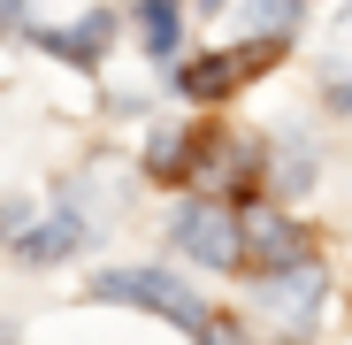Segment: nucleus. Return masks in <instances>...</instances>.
I'll use <instances>...</instances> for the list:
<instances>
[{
  "label": "nucleus",
  "instance_id": "nucleus-1",
  "mask_svg": "<svg viewBox=\"0 0 352 345\" xmlns=\"http://www.w3.org/2000/svg\"><path fill=\"white\" fill-rule=\"evenodd\" d=\"M100 300H131V307H146V315H168L176 330H207V300L192 292L184 276H168V269H107L100 284H92Z\"/></svg>",
  "mask_w": 352,
  "mask_h": 345
},
{
  "label": "nucleus",
  "instance_id": "nucleus-2",
  "mask_svg": "<svg viewBox=\"0 0 352 345\" xmlns=\"http://www.w3.org/2000/svg\"><path fill=\"white\" fill-rule=\"evenodd\" d=\"M176 246H184L192 261H207V269H238L245 261V222L222 200H192L184 215H176Z\"/></svg>",
  "mask_w": 352,
  "mask_h": 345
},
{
  "label": "nucleus",
  "instance_id": "nucleus-3",
  "mask_svg": "<svg viewBox=\"0 0 352 345\" xmlns=\"http://www.w3.org/2000/svg\"><path fill=\"white\" fill-rule=\"evenodd\" d=\"M322 292H329V276H322V261H314L307 246L261 276V307H268V315H283V322H307V315L322 307Z\"/></svg>",
  "mask_w": 352,
  "mask_h": 345
},
{
  "label": "nucleus",
  "instance_id": "nucleus-4",
  "mask_svg": "<svg viewBox=\"0 0 352 345\" xmlns=\"http://www.w3.org/2000/svg\"><path fill=\"white\" fill-rule=\"evenodd\" d=\"M261 62H276V39H253V46H238V54H199L176 85H184L192 100H222L230 85H245V70H261Z\"/></svg>",
  "mask_w": 352,
  "mask_h": 345
},
{
  "label": "nucleus",
  "instance_id": "nucleus-5",
  "mask_svg": "<svg viewBox=\"0 0 352 345\" xmlns=\"http://www.w3.org/2000/svg\"><path fill=\"white\" fill-rule=\"evenodd\" d=\"M107 39H115V16H107V8H92V16L69 23V31H38V46H46V54H62V62H100Z\"/></svg>",
  "mask_w": 352,
  "mask_h": 345
},
{
  "label": "nucleus",
  "instance_id": "nucleus-6",
  "mask_svg": "<svg viewBox=\"0 0 352 345\" xmlns=\"http://www.w3.org/2000/svg\"><path fill=\"white\" fill-rule=\"evenodd\" d=\"M192 154H199V131L161 123V131L146 138V177H184V169H192Z\"/></svg>",
  "mask_w": 352,
  "mask_h": 345
},
{
  "label": "nucleus",
  "instance_id": "nucleus-7",
  "mask_svg": "<svg viewBox=\"0 0 352 345\" xmlns=\"http://www.w3.org/2000/svg\"><path fill=\"white\" fill-rule=\"evenodd\" d=\"M77 246H85V222H77V215H54V222H38V230L16 238L23 261H62V253H77Z\"/></svg>",
  "mask_w": 352,
  "mask_h": 345
},
{
  "label": "nucleus",
  "instance_id": "nucleus-8",
  "mask_svg": "<svg viewBox=\"0 0 352 345\" xmlns=\"http://www.w3.org/2000/svg\"><path fill=\"white\" fill-rule=\"evenodd\" d=\"M268 177H276V192H283V200H299V192L314 185V146H307L299 131H291V138L268 154Z\"/></svg>",
  "mask_w": 352,
  "mask_h": 345
},
{
  "label": "nucleus",
  "instance_id": "nucleus-9",
  "mask_svg": "<svg viewBox=\"0 0 352 345\" xmlns=\"http://www.w3.org/2000/svg\"><path fill=\"white\" fill-rule=\"evenodd\" d=\"M176 31H184V0H138V39H146V54H168Z\"/></svg>",
  "mask_w": 352,
  "mask_h": 345
},
{
  "label": "nucleus",
  "instance_id": "nucleus-10",
  "mask_svg": "<svg viewBox=\"0 0 352 345\" xmlns=\"http://www.w3.org/2000/svg\"><path fill=\"white\" fill-rule=\"evenodd\" d=\"M245 253H261V261L276 269L283 253H299V238H291V222H276V215L261 207V215H253V230H245Z\"/></svg>",
  "mask_w": 352,
  "mask_h": 345
},
{
  "label": "nucleus",
  "instance_id": "nucleus-11",
  "mask_svg": "<svg viewBox=\"0 0 352 345\" xmlns=\"http://www.w3.org/2000/svg\"><path fill=\"white\" fill-rule=\"evenodd\" d=\"M253 169H261V154H253L245 138H238V146H214V154H207V177H214V185H245Z\"/></svg>",
  "mask_w": 352,
  "mask_h": 345
},
{
  "label": "nucleus",
  "instance_id": "nucleus-12",
  "mask_svg": "<svg viewBox=\"0 0 352 345\" xmlns=\"http://www.w3.org/2000/svg\"><path fill=\"white\" fill-rule=\"evenodd\" d=\"M322 92H329L337 107H352V31L329 46V62H322Z\"/></svg>",
  "mask_w": 352,
  "mask_h": 345
},
{
  "label": "nucleus",
  "instance_id": "nucleus-13",
  "mask_svg": "<svg viewBox=\"0 0 352 345\" xmlns=\"http://www.w3.org/2000/svg\"><path fill=\"white\" fill-rule=\"evenodd\" d=\"M245 16L276 39V31H291V16H299V0H245Z\"/></svg>",
  "mask_w": 352,
  "mask_h": 345
},
{
  "label": "nucleus",
  "instance_id": "nucleus-14",
  "mask_svg": "<svg viewBox=\"0 0 352 345\" xmlns=\"http://www.w3.org/2000/svg\"><path fill=\"white\" fill-rule=\"evenodd\" d=\"M23 23V0H0V31H16Z\"/></svg>",
  "mask_w": 352,
  "mask_h": 345
},
{
  "label": "nucleus",
  "instance_id": "nucleus-15",
  "mask_svg": "<svg viewBox=\"0 0 352 345\" xmlns=\"http://www.w3.org/2000/svg\"><path fill=\"white\" fill-rule=\"evenodd\" d=\"M199 345H230V337H207V330H199Z\"/></svg>",
  "mask_w": 352,
  "mask_h": 345
},
{
  "label": "nucleus",
  "instance_id": "nucleus-16",
  "mask_svg": "<svg viewBox=\"0 0 352 345\" xmlns=\"http://www.w3.org/2000/svg\"><path fill=\"white\" fill-rule=\"evenodd\" d=\"M199 8H222V0H199Z\"/></svg>",
  "mask_w": 352,
  "mask_h": 345
}]
</instances>
